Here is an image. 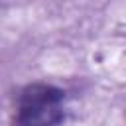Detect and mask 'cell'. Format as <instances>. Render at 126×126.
<instances>
[{
    "label": "cell",
    "mask_w": 126,
    "mask_h": 126,
    "mask_svg": "<svg viewBox=\"0 0 126 126\" xmlns=\"http://www.w3.org/2000/svg\"><path fill=\"white\" fill-rule=\"evenodd\" d=\"M65 120V93L47 83L26 85L14 106L10 126H61Z\"/></svg>",
    "instance_id": "1"
}]
</instances>
